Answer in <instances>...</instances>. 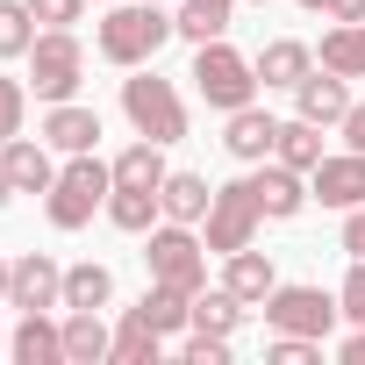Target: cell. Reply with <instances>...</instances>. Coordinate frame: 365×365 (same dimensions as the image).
I'll use <instances>...</instances> for the list:
<instances>
[{
	"label": "cell",
	"mask_w": 365,
	"mask_h": 365,
	"mask_svg": "<svg viewBox=\"0 0 365 365\" xmlns=\"http://www.w3.org/2000/svg\"><path fill=\"white\" fill-rule=\"evenodd\" d=\"M158 351H165V329H150V322L129 308L122 329H115V351H108V358H115V365H158Z\"/></svg>",
	"instance_id": "4316f807"
},
{
	"label": "cell",
	"mask_w": 365,
	"mask_h": 365,
	"mask_svg": "<svg viewBox=\"0 0 365 365\" xmlns=\"http://www.w3.org/2000/svg\"><path fill=\"white\" fill-rule=\"evenodd\" d=\"M308 194L322 208H365V150H336L308 172Z\"/></svg>",
	"instance_id": "30bf717a"
},
{
	"label": "cell",
	"mask_w": 365,
	"mask_h": 365,
	"mask_svg": "<svg viewBox=\"0 0 365 365\" xmlns=\"http://www.w3.org/2000/svg\"><path fill=\"white\" fill-rule=\"evenodd\" d=\"M108 194H115V165H101L93 150H79V158L51 179L43 215H51V230H86L93 208H108Z\"/></svg>",
	"instance_id": "7a4b0ae2"
},
{
	"label": "cell",
	"mask_w": 365,
	"mask_h": 365,
	"mask_svg": "<svg viewBox=\"0 0 365 365\" xmlns=\"http://www.w3.org/2000/svg\"><path fill=\"white\" fill-rule=\"evenodd\" d=\"M222 287H230L244 308H265V294L279 287V272H272V258H265V251H251V244H244V251H230V272H222Z\"/></svg>",
	"instance_id": "d6986e66"
},
{
	"label": "cell",
	"mask_w": 365,
	"mask_h": 365,
	"mask_svg": "<svg viewBox=\"0 0 365 365\" xmlns=\"http://www.w3.org/2000/svg\"><path fill=\"white\" fill-rule=\"evenodd\" d=\"M315 351H322V336H279V329H272V351H265V358H272V365H315Z\"/></svg>",
	"instance_id": "836d02e7"
},
{
	"label": "cell",
	"mask_w": 365,
	"mask_h": 365,
	"mask_svg": "<svg viewBox=\"0 0 365 365\" xmlns=\"http://www.w3.org/2000/svg\"><path fill=\"white\" fill-rule=\"evenodd\" d=\"M158 215H165V208H158V194H150V187H115V194H108V222H115V230H129V237H150V230H158Z\"/></svg>",
	"instance_id": "d4e9b609"
},
{
	"label": "cell",
	"mask_w": 365,
	"mask_h": 365,
	"mask_svg": "<svg viewBox=\"0 0 365 365\" xmlns=\"http://www.w3.org/2000/svg\"><path fill=\"white\" fill-rule=\"evenodd\" d=\"M251 65H258V86H279V93H294V86L315 72V51H308V43H294V36H272V43H265Z\"/></svg>",
	"instance_id": "e0dca14e"
},
{
	"label": "cell",
	"mask_w": 365,
	"mask_h": 365,
	"mask_svg": "<svg viewBox=\"0 0 365 365\" xmlns=\"http://www.w3.org/2000/svg\"><path fill=\"white\" fill-rule=\"evenodd\" d=\"M158 8H165V0H158Z\"/></svg>",
	"instance_id": "f6af8a7d"
},
{
	"label": "cell",
	"mask_w": 365,
	"mask_h": 365,
	"mask_svg": "<svg viewBox=\"0 0 365 365\" xmlns=\"http://www.w3.org/2000/svg\"><path fill=\"white\" fill-rule=\"evenodd\" d=\"M336 294H322V287H272L265 294V322L279 329V336H329L336 329Z\"/></svg>",
	"instance_id": "ba28073f"
},
{
	"label": "cell",
	"mask_w": 365,
	"mask_h": 365,
	"mask_svg": "<svg viewBox=\"0 0 365 365\" xmlns=\"http://www.w3.org/2000/svg\"><path fill=\"white\" fill-rule=\"evenodd\" d=\"M8 358H15V365H65V322H51L43 308L22 315L15 336H8Z\"/></svg>",
	"instance_id": "9a60e30c"
},
{
	"label": "cell",
	"mask_w": 365,
	"mask_h": 365,
	"mask_svg": "<svg viewBox=\"0 0 365 365\" xmlns=\"http://www.w3.org/2000/svg\"><path fill=\"white\" fill-rule=\"evenodd\" d=\"M344 251L365 258V208H344Z\"/></svg>",
	"instance_id": "8d00e7d4"
},
{
	"label": "cell",
	"mask_w": 365,
	"mask_h": 365,
	"mask_svg": "<svg viewBox=\"0 0 365 365\" xmlns=\"http://www.w3.org/2000/svg\"><path fill=\"white\" fill-rule=\"evenodd\" d=\"M79 79H86V43L72 29H36V43H29V86H36V101H72Z\"/></svg>",
	"instance_id": "8992f818"
},
{
	"label": "cell",
	"mask_w": 365,
	"mask_h": 365,
	"mask_svg": "<svg viewBox=\"0 0 365 365\" xmlns=\"http://www.w3.org/2000/svg\"><path fill=\"white\" fill-rule=\"evenodd\" d=\"M258 8H272V0H258Z\"/></svg>",
	"instance_id": "7bdbcfd3"
},
{
	"label": "cell",
	"mask_w": 365,
	"mask_h": 365,
	"mask_svg": "<svg viewBox=\"0 0 365 365\" xmlns=\"http://www.w3.org/2000/svg\"><path fill=\"white\" fill-rule=\"evenodd\" d=\"M258 222H265V208H258V187L251 179H230V187H215V201H208V251L215 258H230V251H244L251 237H258Z\"/></svg>",
	"instance_id": "52a82bcc"
},
{
	"label": "cell",
	"mask_w": 365,
	"mask_h": 365,
	"mask_svg": "<svg viewBox=\"0 0 365 365\" xmlns=\"http://www.w3.org/2000/svg\"><path fill=\"white\" fill-rule=\"evenodd\" d=\"M22 115H29V86L0 72V143H8V136H22Z\"/></svg>",
	"instance_id": "4dcf8cb0"
},
{
	"label": "cell",
	"mask_w": 365,
	"mask_h": 365,
	"mask_svg": "<svg viewBox=\"0 0 365 365\" xmlns=\"http://www.w3.org/2000/svg\"><path fill=\"white\" fill-rule=\"evenodd\" d=\"M143 265H150V279H165L179 294L208 287V244L194 237V222H158L150 244H143Z\"/></svg>",
	"instance_id": "5b68a950"
},
{
	"label": "cell",
	"mask_w": 365,
	"mask_h": 365,
	"mask_svg": "<svg viewBox=\"0 0 365 365\" xmlns=\"http://www.w3.org/2000/svg\"><path fill=\"white\" fill-rule=\"evenodd\" d=\"M8 308H22V315H36V308H65V265H58V258H43V251L15 258Z\"/></svg>",
	"instance_id": "9c48e42d"
},
{
	"label": "cell",
	"mask_w": 365,
	"mask_h": 365,
	"mask_svg": "<svg viewBox=\"0 0 365 365\" xmlns=\"http://www.w3.org/2000/svg\"><path fill=\"white\" fill-rule=\"evenodd\" d=\"M108 351H115V336H108L101 308H65V365H101Z\"/></svg>",
	"instance_id": "ffe728a7"
},
{
	"label": "cell",
	"mask_w": 365,
	"mask_h": 365,
	"mask_svg": "<svg viewBox=\"0 0 365 365\" xmlns=\"http://www.w3.org/2000/svg\"><path fill=\"white\" fill-rule=\"evenodd\" d=\"M230 15H237V0H179V8H172V29L187 36V43H215V36L230 29Z\"/></svg>",
	"instance_id": "44dd1931"
},
{
	"label": "cell",
	"mask_w": 365,
	"mask_h": 365,
	"mask_svg": "<svg viewBox=\"0 0 365 365\" xmlns=\"http://www.w3.org/2000/svg\"><path fill=\"white\" fill-rule=\"evenodd\" d=\"M115 187H165V143H150V136H136L122 158H115Z\"/></svg>",
	"instance_id": "484cf974"
},
{
	"label": "cell",
	"mask_w": 365,
	"mask_h": 365,
	"mask_svg": "<svg viewBox=\"0 0 365 365\" xmlns=\"http://www.w3.org/2000/svg\"><path fill=\"white\" fill-rule=\"evenodd\" d=\"M115 301V272L108 265H65V308H108Z\"/></svg>",
	"instance_id": "83f0119b"
},
{
	"label": "cell",
	"mask_w": 365,
	"mask_h": 365,
	"mask_svg": "<svg viewBox=\"0 0 365 365\" xmlns=\"http://www.w3.org/2000/svg\"><path fill=\"white\" fill-rule=\"evenodd\" d=\"M8 279H15V265H8V258H0V308H8Z\"/></svg>",
	"instance_id": "60d3db41"
},
{
	"label": "cell",
	"mask_w": 365,
	"mask_h": 365,
	"mask_svg": "<svg viewBox=\"0 0 365 365\" xmlns=\"http://www.w3.org/2000/svg\"><path fill=\"white\" fill-rule=\"evenodd\" d=\"M136 315L150 322V329H165V336H179L194 322V294H179V287H165V279H150V294L136 301Z\"/></svg>",
	"instance_id": "cb8c5ba5"
},
{
	"label": "cell",
	"mask_w": 365,
	"mask_h": 365,
	"mask_svg": "<svg viewBox=\"0 0 365 365\" xmlns=\"http://www.w3.org/2000/svg\"><path fill=\"white\" fill-rule=\"evenodd\" d=\"M43 143L65 150V158H79V150L101 143V115L79 108V101H51V115H43Z\"/></svg>",
	"instance_id": "5bb4252c"
},
{
	"label": "cell",
	"mask_w": 365,
	"mask_h": 365,
	"mask_svg": "<svg viewBox=\"0 0 365 365\" xmlns=\"http://www.w3.org/2000/svg\"><path fill=\"white\" fill-rule=\"evenodd\" d=\"M29 15H36V29H79L86 0H29Z\"/></svg>",
	"instance_id": "d6a6232c"
},
{
	"label": "cell",
	"mask_w": 365,
	"mask_h": 365,
	"mask_svg": "<svg viewBox=\"0 0 365 365\" xmlns=\"http://www.w3.org/2000/svg\"><path fill=\"white\" fill-rule=\"evenodd\" d=\"M179 358H187V365H230V336L187 329V336H179Z\"/></svg>",
	"instance_id": "1f68e13d"
},
{
	"label": "cell",
	"mask_w": 365,
	"mask_h": 365,
	"mask_svg": "<svg viewBox=\"0 0 365 365\" xmlns=\"http://www.w3.org/2000/svg\"><path fill=\"white\" fill-rule=\"evenodd\" d=\"M0 351H8V336H0Z\"/></svg>",
	"instance_id": "ee69618b"
},
{
	"label": "cell",
	"mask_w": 365,
	"mask_h": 365,
	"mask_svg": "<svg viewBox=\"0 0 365 365\" xmlns=\"http://www.w3.org/2000/svg\"><path fill=\"white\" fill-rule=\"evenodd\" d=\"M272 158L279 165H294V172H315L329 150H322V122H308V115H294V122H279V143H272Z\"/></svg>",
	"instance_id": "7402d4cb"
},
{
	"label": "cell",
	"mask_w": 365,
	"mask_h": 365,
	"mask_svg": "<svg viewBox=\"0 0 365 365\" xmlns=\"http://www.w3.org/2000/svg\"><path fill=\"white\" fill-rule=\"evenodd\" d=\"M301 8H308V15H322V8H329V0H301Z\"/></svg>",
	"instance_id": "b9f144b4"
},
{
	"label": "cell",
	"mask_w": 365,
	"mask_h": 365,
	"mask_svg": "<svg viewBox=\"0 0 365 365\" xmlns=\"http://www.w3.org/2000/svg\"><path fill=\"white\" fill-rule=\"evenodd\" d=\"M322 15H329V22H365V0H329Z\"/></svg>",
	"instance_id": "74e56055"
},
{
	"label": "cell",
	"mask_w": 365,
	"mask_h": 365,
	"mask_svg": "<svg viewBox=\"0 0 365 365\" xmlns=\"http://www.w3.org/2000/svg\"><path fill=\"white\" fill-rule=\"evenodd\" d=\"M208 201H215V187L201 172H165V187H158L165 222H208Z\"/></svg>",
	"instance_id": "ac0fdd59"
},
{
	"label": "cell",
	"mask_w": 365,
	"mask_h": 365,
	"mask_svg": "<svg viewBox=\"0 0 365 365\" xmlns=\"http://www.w3.org/2000/svg\"><path fill=\"white\" fill-rule=\"evenodd\" d=\"M336 129H344V150H365V101H351Z\"/></svg>",
	"instance_id": "d590c367"
},
{
	"label": "cell",
	"mask_w": 365,
	"mask_h": 365,
	"mask_svg": "<svg viewBox=\"0 0 365 365\" xmlns=\"http://www.w3.org/2000/svg\"><path fill=\"white\" fill-rule=\"evenodd\" d=\"M29 43H36L29 0H0V58H29Z\"/></svg>",
	"instance_id": "f546056e"
},
{
	"label": "cell",
	"mask_w": 365,
	"mask_h": 365,
	"mask_svg": "<svg viewBox=\"0 0 365 365\" xmlns=\"http://www.w3.org/2000/svg\"><path fill=\"white\" fill-rule=\"evenodd\" d=\"M336 308H344L351 322H365V258H351V272H344V294H336Z\"/></svg>",
	"instance_id": "e575fe53"
},
{
	"label": "cell",
	"mask_w": 365,
	"mask_h": 365,
	"mask_svg": "<svg viewBox=\"0 0 365 365\" xmlns=\"http://www.w3.org/2000/svg\"><path fill=\"white\" fill-rule=\"evenodd\" d=\"M344 365H365V322H358V336H344Z\"/></svg>",
	"instance_id": "f35d334b"
},
{
	"label": "cell",
	"mask_w": 365,
	"mask_h": 365,
	"mask_svg": "<svg viewBox=\"0 0 365 365\" xmlns=\"http://www.w3.org/2000/svg\"><path fill=\"white\" fill-rule=\"evenodd\" d=\"M344 108H351V79L344 72H308L301 86H294V115H308V122H322V129H336L344 122Z\"/></svg>",
	"instance_id": "7c38bea8"
},
{
	"label": "cell",
	"mask_w": 365,
	"mask_h": 365,
	"mask_svg": "<svg viewBox=\"0 0 365 365\" xmlns=\"http://www.w3.org/2000/svg\"><path fill=\"white\" fill-rule=\"evenodd\" d=\"M0 158H8L15 194H51L58 165H51V143H43V136H8V143H0Z\"/></svg>",
	"instance_id": "2e32d148"
},
{
	"label": "cell",
	"mask_w": 365,
	"mask_h": 365,
	"mask_svg": "<svg viewBox=\"0 0 365 365\" xmlns=\"http://www.w3.org/2000/svg\"><path fill=\"white\" fill-rule=\"evenodd\" d=\"M194 93L215 108V115H237V108H251L258 101V65L244 58V51H230L222 36L215 43H194Z\"/></svg>",
	"instance_id": "3957f363"
},
{
	"label": "cell",
	"mask_w": 365,
	"mask_h": 365,
	"mask_svg": "<svg viewBox=\"0 0 365 365\" xmlns=\"http://www.w3.org/2000/svg\"><path fill=\"white\" fill-rule=\"evenodd\" d=\"M251 187H258V208L272 215V222H294L315 194H308V172H294V165H279V158H265L258 172H251Z\"/></svg>",
	"instance_id": "8fae6325"
},
{
	"label": "cell",
	"mask_w": 365,
	"mask_h": 365,
	"mask_svg": "<svg viewBox=\"0 0 365 365\" xmlns=\"http://www.w3.org/2000/svg\"><path fill=\"white\" fill-rule=\"evenodd\" d=\"M272 143H279V122H272L258 101H251V108H237V115L222 122V150H230V158H244V165H265V158H272Z\"/></svg>",
	"instance_id": "4fadbf2b"
},
{
	"label": "cell",
	"mask_w": 365,
	"mask_h": 365,
	"mask_svg": "<svg viewBox=\"0 0 365 365\" xmlns=\"http://www.w3.org/2000/svg\"><path fill=\"white\" fill-rule=\"evenodd\" d=\"M122 115L150 143H179V136H187V101H179V86L158 79V72H143V65H136V79H122Z\"/></svg>",
	"instance_id": "277c9868"
},
{
	"label": "cell",
	"mask_w": 365,
	"mask_h": 365,
	"mask_svg": "<svg viewBox=\"0 0 365 365\" xmlns=\"http://www.w3.org/2000/svg\"><path fill=\"white\" fill-rule=\"evenodd\" d=\"M322 65L344 72V79H365V22H336L322 36Z\"/></svg>",
	"instance_id": "f1b7e54d"
},
{
	"label": "cell",
	"mask_w": 365,
	"mask_h": 365,
	"mask_svg": "<svg viewBox=\"0 0 365 365\" xmlns=\"http://www.w3.org/2000/svg\"><path fill=\"white\" fill-rule=\"evenodd\" d=\"M179 29H172V15L158 8V0H129V8H108L101 15V58L108 65H122V72H136V65H150L165 43H172Z\"/></svg>",
	"instance_id": "6da1fadb"
},
{
	"label": "cell",
	"mask_w": 365,
	"mask_h": 365,
	"mask_svg": "<svg viewBox=\"0 0 365 365\" xmlns=\"http://www.w3.org/2000/svg\"><path fill=\"white\" fill-rule=\"evenodd\" d=\"M15 201V179H8V158H0V208Z\"/></svg>",
	"instance_id": "ab89813d"
},
{
	"label": "cell",
	"mask_w": 365,
	"mask_h": 365,
	"mask_svg": "<svg viewBox=\"0 0 365 365\" xmlns=\"http://www.w3.org/2000/svg\"><path fill=\"white\" fill-rule=\"evenodd\" d=\"M244 315H251V308H244L230 287H201V294H194V322H187V329H208V336H237V329H244Z\"/></svg>",
	"instance_id": "603a6c76"
}]
</instances>
